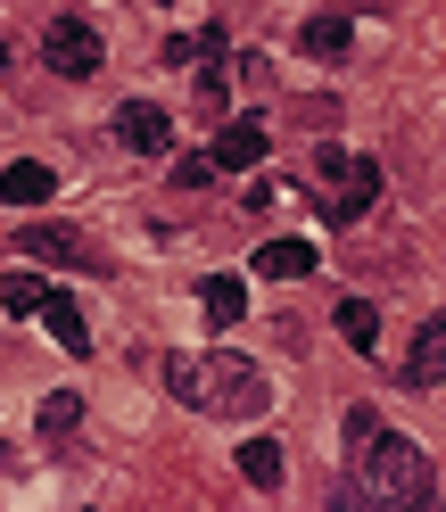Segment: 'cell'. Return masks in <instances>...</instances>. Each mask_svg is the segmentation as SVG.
Returning a JSON list of instances; mask_svg holds the SVG:
<instances>
[{
  "label": "cell",
  "instance_id": "obj_5",
  "mask_svg": "<svg viewBox=\"0 0 446 512\" xmlns=\"http://www.w3.org/2000/svg\"><path fill=\"white\" fill-rule=\"evenodd\" d=\"M116 141L141 149V157H166V149H174V116L157 108V100H124V108H116Z\"/></svg>",
  "mask_w": 446,
  "mask_h": 512
},
{
  "label": "cell",
  "instance_id": "obj_3",
  "mask_svg": "<svg viewBox=\"0 0 446 512\" xmlns=\"http://www.w3.org/2000/svg\"><path fill=\"white\" fill-rule=\"evenodd\" d=\"M314 174H323V215H331V223H356V215L380 199V166H372V157L323 149V157H314Z\"/></svg>",
  "mask_w": 446,
  "mask_h": 512
},
{
  "label": "cell",
  "instance_id": "obj_6",
  "mask_svg": "<svg viewBox=\"0 0 446 512\" xmlns=\"http://www.w3.org/2000/svg\"><path fill=\"white\" fill-rule=\"evenodd\" d=\"M17 248L34 256V265H100V256H91V240H83V232H67V223H25Z\"/></svg>",
  "mask_w": 446,
  "mask_h": 512
},
{
  "label": "cell",
  "instance_id": "obj_1",
  "mask_svg": "<svg viewBox=\"0 0 446 512\" xmlns=\"http://www.w3.org/2000/svg\"><path fill=\"white\" fill-rule=\"evenodd\" d=\"M157 372H166V389H174L190 413H232V422H257V413L273 405V380L248 364V356H223V347H215V356H190V347H174Z\"/></svg>",
  "mask_w": 446,
  "mask_h": 512
},
{
  "label": "cell",
  "instance_id": "obj_20",
  "mask_svg": "<svg viewBox=\"0 0 446 512\" xmlns=\"http://www.w3.org/2000/svg\"><path fill=\"white\" fill-rule=\"evenodd\" d=\"M0 67H9V42H0Z\"/></svg>",
  "mask_w": 446,
  "mask_h": 512
},
{
  "label": "cell",
  "instance_id": "obj_19",
  "mask_svg": "<svg viewBox=\"0 0 446 512\" xmlns=\"http://www.w3.org/2000/svg\"><path fill=\"white\" fill-rule=\"evenodd\" d=\"M372 430H380V413H372V405H356V413H347V446H364Z\"/></svg>",
  "mask_w": 446,
  "mask_h": 512
},
{
  "label": "cell",
  "instance_id": "obj_14",
  "mask_svg": "<svg viewBox=\"0 0 446 512\" xmlns=\"http://www.w3.org/2000/svg\"><path fill=\"white\" fill-rule=\"evenodd\" d=\"M331 323H339V339L356 347V356L380 339V314H372V298H339V314H331Z\"/></svg>",
  "mask_w": 446,
  "mask_h": 512
},
{
  "label": "cell",
  "instance_id": "obj_7",
  "mask_svg": "<svg viewBox=\"0 0 446 512\" xmlns=\"http://www.w3.org/2000/svg\"><path fill=\"white\" fill-rule=\"evenodd\" d=\"M265 149H273V133H265L257 116L223 124V133H215V174H248V166H265Z\"/></svg>",
  "mask_w": 446,
  "mask_h": 512
},
{
  "label": "cell",
  "instance_id": "obj_13",
  "mask_svg": "<svg viewBox=\"0 0 446 512\" xmlns=\"http://www.w3.org/2000/svg\"><path fill=\"white\" fill-rule=\"evenodd\" d=\"M347 42H356V25H347V17H314L306 34H298L306 58H347Z\"/></svg>",
  "mask_w": 446,
  "mask_h": 512
},
{
  "label": "cell",
  "instance_id": "obj_18",
  "mask_svg": "<svg viewBox=\"0 0 446 512\" xmlns=\"http://www.w3.org/2000/svg\"><path fill=\"white\" fill-rule=\"evenodd\" d=\"M174 182H182V190H207V182H215V149H207V157H174Z\"/></svg>",
  "mask_w": 446,
  "mask_h": 512
},
{
  "label": "cell",
  "instance_id": "obj_4",
  "mask_svg": "<svg viewBox=\"0 0 446 512\" xmlns=\"http://www.w3.org/2000/svg\"><path fill=\"white\" fill-rule=\"evenodd\" d=\"M42 58H50V75H67V83H91V75L108 67L100 34H91L83 17H50V34H42Z\"/></svg>",
  "mask_w": 446,
  "mask_h": 512
},
{
  "label": "cell",
  "instance_id": "obj_17",
  "mask_svg": "<svg viewBox=\"0 0 446 512\" xmlns=\"http://www.w3.org/2000/svg\"><path fill=\"white\" fill-rule=\"evenodd\" d=\"M83 422V397L75 389H58V397H42V438H67Z\"/></svg>",
  "mask_w": 446,
  "mask_h": 512
},
{
  "label": "cell",
  "instance_id": "obj_16",
  "mask_svg": "<svg viewBox=\"0 0 446 512\" xmlns=\"http://www.w3.org/2000/svg\"><path fill=\"white\" fill-rule=\"evenodd\" d=\"M0 306H9V314H42L50 306V281L42 273H9V281H0Z\"/></svg>",
  "mask_w": 446,
  "mask_h": 512
},
{
  "label": "cell",
  "instance_id": "obj_12",
  "mask_svg": "<svg viewBox=\"0 0 446 512\" xmlns=\"http://www.w3.org/2000/svg\"><path fill=\"white\" fill-rule=\"evenodd\" d=\"M199 306H207V323H240V314H248V281L207 273V281H199Z\"/></svg>",
  "mask_w": 446,
  "mask_h": 512
},
{
  "label": "cell",
  "instance_id": "obj_8",
  "mask_svg": "<svg viewBox=\"0 0 446 512\" xmlns=\"http://www.w3.org/2000/svg\"><path fill=\"white\" fill-rule=\"evenodd\" d=\"M405 380L413 389H446V314L422 323V339H413V356H405Z\"/></svg>",
  "mask_w": 446,
  "mask_h": 512
},
{
  "label": "cell",
  "instance_id": "obj_11",
  "mask_svg": "<svg viewBox=\"0 0 446 512\" xmlns=\"http://www.w3.org/2000/svg\"><path fill=\"white\" fill-rule=\"evenodd\" d=\"M42 323H50V339L67 347V356H91V323H83V306H75V298H58V290H50Z\"/></svg>",
  "mask_w": 446,
  "mask_h": 512
},
{
  "label": "cell",
  "instance_id": "obj_10",
  "mask_svg": "<svg viewBox=\"0 0 446 512\" xmlns=\"http://www.w3.org/2000/svg\"><path fill=\"white\" fill-rule=\"evenodd\" d=\"M50 190H58V174H50V166H34V157L0 166V199H9V207H42Z\"/></svg>",
  "mask_w": 446,
  "mask_h": 512
},
{
  "label": "cell",
  "instance_id": "obj_9",
  "mask_svg": "<svg viewBox=\"0 0 446 512\" xmlns=\"http://www.w3.org/2000/svg\"><path fill=\"white\" fill-rule=\"evenodd\" d=\"M314 265H323L314 240H265V248H257V273H265V281H306Z\"/></svg>",
  "mask_w": 446,
  "mask_h": 512
},
{
  "label": "cell",
  "instance_id": "obj_15",
  "mask_svg": "<svg viewBox=\"0 0 446 512\" xmlns=\"http://www.w3.org/2000/svg\"><path fill=\"white\" fill-rule=\"evenodd\" d=\"M240 479H248V488H281V446L273 438H248L240 446Z\"/></svg>",
  "mask_w": 446,
  "mask_h": 512
},
{
  "label": "cell",
  "instance_id": "obj_2",
  "mask_svg": "<svg viewBox=\"0 0 446 512\" xmlns=\"http://www.w3.org/2000/svg\"><path fill=\"white\" fill-rule=\"evenodd\" d=\"M347 463H356V488L364 504H430V455L397 430H372L364 446H347Z\"/></svg>",
  "mask_w": 446,
  "mask_h": 512
}]
</instances>
